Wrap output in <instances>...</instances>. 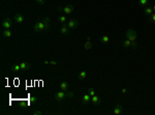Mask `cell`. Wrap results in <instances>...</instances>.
<instances>
[{
    "instance_id": "obj_1",
    "label": "cell",
    "mask_w": 155,
    "mask_h": 115,
    "mask_svg": "<svg viewBox=\"0 0 155 115\" xmlns=\"http://www.w3.org/2000/svg\"><path fill=\"white\" fill-rule=\"evenodd\" d=\"M125 37L129 39L130 42H137L138 39V33L135 29H128L125 33Z\"/></svg>"
},
{
    "instance_id": "obj_2",
    "label": "cell",
    "mask_w": 155,
    "mask_h": 115,
    "mask_svg": "<svg viewBox=\"0 0 155 115\" xmlns=\"http://www.w3.org/2000/svg\"><path fill=\"white\" fill-rule=\"evenodd\" d=\"M57 10L63 12L64 15H70V13L75 10V6L72 5V4H67L66 6H64V7H60L59 6V7L57 8Z\"/></svg>"
},
{
    "instance_id": "obj_3",
    "label": "cell",
    "mask_w": 155,
    "mask_h": 115,
    "mask_svg": "<svg viewBox=\"0 0 155 115\" xmlns=\"http://www.w3.org/2000/svg\"><path fill=\"white\" fill-rule=\"evenodd\" d=\"M1 26L3 29H10L11 26H12V20L8 17L3 18L2 19V22H1Z\"/></svg>"
},
{
    "instance_id": "obj_4",
    "label": "cell",
    "mask_w": 155,
    "mask_h": 115,
    "mask_svg": "<svg viewBox=\"0 0 155 115\" xmlns=\"http://www.w3.org/2000/svg\"><path fill=\"white\" fill-rule=\"evenodd\" d=\"M33 28H34V31H36V32L46 31V26H45V23L43 22V20L37 21L36 23H35L34 26H33Z\"/></svg>"
},
{
    "instance_id": "obj_5",
    "label": "cell",
    "mask_w": 155,
    "mask_h": 115,
    "mask_svg": "<svg viewBox=\"0 0 155 115\" xmlns=\"http://www.w3.org/2000/svg\"><path fill=\"white\" fill-rule=\"evenodd\" d=\"M66 25H67V27H68V28L70 29V30H74V29H77L78 28V27H79V21H78V20L77 19H70V20H68V21H67V23H66Z\"/></svg>"
},
{
    "instance_id": "obj_6",
    "label": "cell",
    "mask_w": 155,
    "mask_h": 115,
    "mask_svg": "<svg viewBox=\"0 0 155 115\" xmlns=\"http://www.w3.org/2000/svg\"><path fill=\"white\" fill-rule=\"evenodd\" d=\"M66 98V91H63V90H61V91H58L57 93L55 94V99L58 101V102H61V101H63Z\"/></svg>"
},
{
    "instance_id": "obj_7",
    "label": "cell",
    "mask_w": 155,
    "mask_h": 115,
    "mask_svg": "<svg viewBox=\"0 0 155 115\" xmlns=\"http://www.w3.org/2000/svg\"><path fill=\"white\" fill-rule=\"evenodd\" d=\"M60 33L63 35H69L70 34V29L67 27L66 24H63L61 26V28H60Z\"/></svg>"
},
{
    "instance_id": "obj_8",
    "label": "cell",
    "mask_w": 155,
    "mask_h": 115,
    "mask_svg": "<svg viewBox=\"0 0 155 115\" xmlns=\"http://www.w3.org/2000/svg\"><path fill=\"white\" fill-rule=\"evenodd\" d=\"M122 112H123V107L121 105H116L114 110H113L114 115H120V114H122Z\"/></svg>"
},
{
    "instance_id": "obj_9",
    "label": "cell",
    "mask_w": 155,
    "mask_h": 115,
    "mask_svg": "<svg viewBox=\"0 0 155 115\" xmlns=\"http://www.w3.org/2000/svg\"><path fill=\"white\" fill-rule=\"evenodd\" d=\"M13 20H15V22H17L18 24H21L24 22V16L21 15V13H17V15H15V17H13Z\"/></svg>"
},
{
    "instance_id": "obj_10",
    "label": "cell",
    "mask_w": 155,
    "mask_h": 115,
    "mask_svg": "<svg viewBox=\"0 0 155 115\" xmlns=\"http://www.w3.org/2000/svg\"><path fill=\"white\" fill-rule=\"evenodd\" d=\"M20 66H21V71H23V72H26L30 69V64L26 61H22L20 63Z\"/></svg>"
},
{
    "instance_id": "obj_11",
    "label": "cell",
    "mask_w": 155,
    "mask_h": 115,
    "mask_svg": "<svg viewBox=\"0 0 155 115\" xmlns=\"http://www.w3.org/2000/svg\"><path fill=\"white\" fill-rule=\"evenodd\" d=\"M91 102H92V104L94 105V106H97V105H99L100 103H101V100H100V98L98 97V96H95L94 97H92L91 98Z\"/></svg>"
},
{
    "instance_id": "obj_12",
    "label": "cell",
    "mask_w": 155,
    "mask_h": 115,
    "mask_svg": "<svg viewBox=\"0 0 155 115\" xmlns=\"http://www.w3.org/2000/svg\"><path fill=\"white\" fill-rule=\"evenodd\" d=\"M144 13L147 16V17H150L152 13H153V9H152V6H146V7H144Z\"/></svg>"
},
{
    "instance_id": "obj_13",
    "label": "cell",
    "mask_w": 155,
    "mask_h": 115,
    "mask_svg": "<svg viewBox=\"0 0 155 115\" xmlns=\"http://www.w3.org/2000/svg\"><path fill=\"white\" fill-rule=\"evenodd\" d=\"M91 48H92V42H91L90 36H88L87 37V42L85 43V45H84V49H85V50H91Z\"/></svg>"
},
{
    "instance_id": "obj_14",
    "label": "cell",
    "mask_w": 155,
    "mask_h": 115,
    "mask_svg": "<svg viewBox=\"0 0 155 115\" xmlns=\"http://www.w3.org/2000/svg\"><path fill=\"white\" fill-rule=\"evenodd\" d=\"M69 88V84L66 82V81H63V82L60 83V89L63 91H67Z\"/></svg>"
},
{
    "instance_id": "obj_15",
    "label": "cell",
    "mask_w": 155,
    "mask_h": 115,
    "mask_svg": "<svg viewBox=\"0 0 155 115\" xmlns=\"http://www.w3.org/2000/svg\"><path fill=\"white\" fill-rule=\"evenodd\" d=\"M82 101H83V103L84 104H88L91 102V96L89 93H86V94H84L83 98H82Z\"/></svg>"
},
{
    "instance_id": "obj_16",
    "label": "cell",
    "mask_w": 155,
    "mask_h": 115,
    "mask_svg": "<svg viewBox=\"0 0 155 115\" xmlns=\"http://www.w3.org/2000/svg\"><path fill=\"white\" fill-rule=\"evenodd\" d=\"M43 22L45 23V26H46V31L50 29V24H51L50 18H49V17H45V18L43 19Z\"/></svg>"
},
{
    "instance_id": "obj_17",
    "label": "cell",
    "mask_w": 155,
    "mask_h": 115,
    "mask_svg": "<svg viewBox=\"0 0 155 115\" xmlns=\"http://www.w3.org/2000/svg\"><path fill=\"white\" fill-rule=\"evenodd\" d=\"M2 36L5 37V38L10 37V36H11V31H10V29H3V31H2Z\"/></svg>"
},
{
    "instance_id": "obj_18",
    "label": "cell",
    "mask_w": 155,
    "mask_h": 115,
    "mask_svg": "<svg viewBox=\"0 0 155 115\" xmlns=\"http://www.w3.org/2000/svg\"><path fill=\"white\" fill-rule=\"evenodd\" d=\"M131 43L132 42H130L129 39L126 38L125 40H123V42H122V46L124 47V48H126V49H129V48H131Z\"/></svg>"
},
{
    "instance_id": "obj_19",
    "label": "cell",
    "mask_w": 155,
    "mask_h": 115,
    "mask_svg": "<svg viewBox=\"0 0 155 115\" xmlns=\"http://www.w3.org/2000/svg\"><path fill=\"white\" fill-rule=\"evenodd\" d=\"M100 43L103 44V45L109 44V43H110V37H109L108 35H102V36L100 37Z\"/></svg>"
},
{
    "instance_id": "obj_20",
    "label": "cell",
    "mask_w": 155,
    "mask_h": 115,
    "mask_svg": "<svg viewBox=\"0 0 155 115\" xmlns=\"http://www.w3.org/2000/svg\"><path fill=\"white\" fill-rule=\"evenodd\" d=\"M10 70H11V72H15V73H18V72H20L21 71V66H20V63L19 64H17V63H15L11 67H10Z\"/></svg>"
},
{
    "instance_id": "obj_21",
    "label": "cell",
    "mask_w": 155,
    "mask_h": 115,
    "mask_svg": "<svg viewBox=\"0 0 155 115\" xmlns=\"http://www.w3.org/2000/svg\"><path fill=\"white\" fill-rule=\"evenodd\" d=\"M139 4L142 7H146V6L149 5V0H139Z\"/></svg>"
},
{
    "instance_id": "obj_22",
    "label": "cell",
    "mask_w": 155,
    "mask_h": 115,
    "mask_svg": "<svg viewBox=\"0 0 155 115\" xmlns=\"http://www.w3.org/2000/svg\"><path fill=\"white\" fill-rule=\"evenodd\" d=\"M86 76H87V72L86 71H82V72H80L79 76H78V79H79V80H84L86 78Z\"/></svg>"
},
{
    "instance_id": "obj_23",
    "label": "cell",
    "mask_w": 155,
    "mask_h": 115,
    "mask_svg": "<svg viewBox=\"0 0 155 115\" xmlns=\"http://www.w3.org/2000/svg\"><path fill=\"white\" fill-rule=\"evenodd\" d=\"M59 21H60L61 24H66V22H67V18L64 17V16H61V17H59Z\"/></svg>"
},
{
    "instance_id": "obj_24",
    "label": "cell",
    "mask_w": 155,
    "mask_h": 115,
    "mask_svg": "<svg viewBox=\"0 0 155 115\" xmlns=\"http://www.w3.org/2000/svg\"><path fill=\"white\" fill-rule=\"evenodd\" d=\"M88 93L90 94V96H91V98H92V97H94L95 96V90H94V88H92V87H90V88L88 89Z\"/></svg>"
},
{
    "instance_id": "obj_25",
    "label": "cell",
    "mask_w": 155,
    "mask_h": 115,
    "mask_svg": "<svg viewBox=\"0 0 155 115\" xmlns=\"http://www.w3.org/2000/svg\"><path fill=\"white\" fill-rule=\"evenodd\" d=\"M36 102H37V98L35 97V96H31V98H30V104L33 105V104H35Z\"/></svg>"
},
{
    "instance_id": "obj_26",
    "label": "cell",
    "mask_w": 155,
    "mask_h": 115,
    "mask_svg": "<svg viewBox=\"0 0 155 115\" xmlns=\"http://www.w3.org/2000/svg\"><path fill=\"white\" fill-rule=\"evenodd\" d=\"M149 21H150V23L155 24V12H154V13H152V15L149 17Z\"/></svg>"
},
{
    "instance_id": "obj_27",
    "label": "cell",
    "mask_w": 155,
    "mask_h": 115,
    "mask_svg": "<svg viewBox=\"0 0 155 115\" xmlns=\"http://www.w3.org/2000/svg\"><path fill=\"white\" fill-rule=\"evenodd\" d=\"M74 96H75V92H74V90L66 91V98H73Z\"/></svg>"
},
{
    "instance_id": "obj_28",
    "label": "cell",
    "mask_w": 155,
    "mask_h": 115,
    "mask_svg": "<svg viewBox=\"0 0 155 115\" xmlns=\"http://www.w3.org/2000/svg\"><path fill=\"white\" fill-rule=\"evenodd\" d=\"M131 48L132 49H138L139 48V45L137 44V42H132L131 43Z\"/></svg>"
},
{
    "instance_id": "obj_29",
    "label": "cell",
    "mask_w": 155,
    "mask_h": 115,
    "mask_svg": "<svg viewBox=\"0 0 155 115\" xmlns=\"http://www.w3.org/2000/svg\"><path fill=\"white\" fill-rule=\"evenodd\" d=\"M33 115H43V112L39 111V110H36L33 112Z\"/></svg>"
},
{
    "instance_id": "obj_30",
    "label": "cell",
    "mask_w": 155,
    "mask_h": 115,
    "mask_svg": "<svg viewBox=\"0 0 155 115\" xmlns=\"http://www.w3.org/2000/svg\"><path fill=\"white\" fill-rule=\"evenodd\" d=\"M35 1H36L38 4H40V5H43L45 3V0H35Z\"/></svg>"
},
{
    "instance_id": "obj_31",
    "label": "cell",
    "mask_w": 155,
    "mask_h": 115,
    "mask_svg": "<svg viewBox=\"0 0 155 115\" xmlns=\"http://www.w3.org/2000/svg\"><path fill=\"white\" fill-rule=\"evenodd\" d=\"M50 64H52V65H56V64H57V62H56L55 60H51V61H50Z\"/></svg>"
},
{
    "instance_id": "obj_32",
    "label": "cell",
    "mask_w": 155,
    "mask_h": 115,
    "mask_svg": "<svg viewBox=\"0 0 155 115\" xmlns=\"http://www.w3.org/2000/svg\"><path fill=\"white\" fill-rule=\"evenodd\" d=\"M121 91H122V93L124 94V93L127 92V88H125V87H124V88H122V90H121Z\"/></svg>"
},
{
    "instance_id": "obj_33",
    "label": "cell",
    "mask_w": 155,
    "mask_h": 115,
    "mask_svg": "<svg viewBox=\"0 0 155 115\" xmlns=\"http://www.w3.org/2000/svg\"><path fill=\"white\" fill-rule=\"evenodd\" d=\"M44 63H45V64H50V61H49V60H46Z\"/></svg>"
},
{
    "instance_id": "obj_34",
    "label": "cell",
    "mask_w": 155,
    "mask_h": 115,
    "mask_svg": "<svg viewBox=\"0 0 155 115\" xmlns=\"http://www.w3.org/2000/svg\"><path fill=\"white\" fill-rule=\"evenodd\" d=\"M152 9H153V11H154V12H155V4H154V5H153V6H152Z\"/></svg>"
}]
</instances>
